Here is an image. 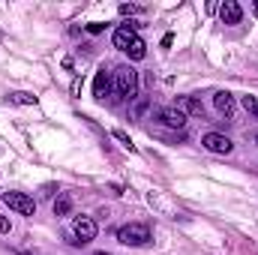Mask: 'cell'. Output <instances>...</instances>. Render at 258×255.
<instances>
[{"instance_id":"6da1fadb","label":"cell","mask_w":258,"mask_h":255,"mask_svg":"<svg viewBox=\"0 0 258 255\" xmlns=\"http://www.w3.org/2000/svg\"><path fill=\"white\" fill-rule=\"evenodd\" d=\"M135 90H138V72H135L132 66H117V69H114V93L132 99Z\"/></svg>"},{"instance_id":"7a4b0ae2","label":"cell","mask_w":258,"mask_h":255,"mask_svg":"<svg viewBox=\"0 0 258 255\" xmlns=\"http://www.w3.org/2000/svg\"><path fill=\"white\" fill-rule=\"evenodd\" d=\"M117 240L126 243V246H144V243L150 240V228L141 225V222H129V225H123V228L117 231Z\"/></svg>"},{"instance_id":"3957f363","label":"cell","mask_w":258,"mask_h":255,"mask_svg":"<svg viewBox=\"0 0 258 255\" xmlns=\"http://www.w3.org/2000/svg\"><path fill=\"white\" fill-rule=\"evenodd\" d=\"M3 201H6V207H12L21 216H33L36 213V201L30 195H24V192H3Z\"/></svg>"},{"instance_id":"277c9868","label":"cell","mask_w":258,"mask_h":255,"mask_svg":"<svg viewBox=\"0 0 258 255\" xmlns=\"http://www.w3.org/2000/svg\"><path fill=\"white\" fill-rule=\"evenodd\" d=\"M201 144H204L210 153H231V150H234L231 138H225V135H219V132H207V135L201 138Z\"/></svg>"},{"instance_id":"5b68a950","label":"cell","mask_w":258,"mask_h":255,"mask_svg":"<svg viewBox=\"0 0 258 255\" xmlns=\"http://www.w3.org/2000/svg\"><path fill=\"white\" fill-rule=\"evenodd\" d=\"M72 231H75L78 243H90V240L96 237V222H93L90 216H78L75 225H72Z\"/></svg>"},{"instance_id":"8992f818","label":"cell","mask_w":258,"mask_h":255,"mask_svg":"<svg viewBox=\"0 0 258 255\" xmlns=\"http://www.w3.org/2000/svg\"><path fill=\"white\" fill-rule=\"evenodd\" d=\"M159 120H162L165 126H171V129H183L186 114H183L177 105H168V108H159Z\"/></svg>"},{"instance_id":"52a82bcc","label":"cell","mask_w":258,"mask_h":255,"mask_svg":"<svg viewBox=\"0 0 258 255\" xmlns=\"http://www.w3.org/2000/svg\"><path fill=\"white\" fill-rule=\"evenodd\" d=\"M219 18H222V24H240V18H243L240 3H237V0H225V3L219 6Z\"/></svg>"},{"instance_id":"ba28073f","label":"cell","mask_w":258,"mask_h":255,"mask_svg":"<svg viewBox=\"0 0 258 255\" xmlns=\"http://www.w3.org/2000/svg\"><path fill=\"white\" fill-rule=\"evenodd\" d=\"M135 39H138V33H135L129 24H123V27H117V30H114V48H120V51H126Z\"/></svg>"},{"instance_id":"9c48e42d","label":"cell","mask_w":258,"mask_h":255,"mask_svg":"<svg viewBox=\"0 0 258 255\" xmlns=\"http://www.w3.org/2000/svg\"><path fill=\"white\" fill-rule=\"evenodd\" d=\"M213 105H216V111H219V114H225V117H231V114H234V96H231L228 90H219V93L213 96Z\"/></svg>"},{"instance_id":"30bf717a","label":"cell","mask_w":258,"mask_h":255,"mask_svg":"<svg viewBox=\"0 0 258 255\" xmlns=\"http://www.w3.org/2000/svg\"><path fill=\"white\" fill-rule=\"evenodd\" d=\"M108 90H111V75H108L105 69H99V72H96V81H93V96H96V99H105Z\"/></svg>"},{"instance_id":"8fae6325","label":"cell","mask_w":258,"mask_h":255,"mask_svg":"<svg viewBox=\"0 0 258 255\" xmlns=\"http://www.w3.org/2000/svg\"><path fill=\"white\" fill-rule=\"evenodd\" d=\"M177 108H180L183 114H195V117L204 114V105H201L195 96H180V99H177Z\"/></svg>"},{"instance_id":"7c38bea8","label":"cell","mask_w":258,"mask_h":255,"mask_svg":"<svg viewBox=\"0 0 258 255\" xmlns=\"http://www.w3.org/2000/svg\"><path fill=\"white\" fill-rule=\"evenodd\" d=\"M72 210V198L66 195V192H60L57 198H54V216H66Z\"/></svg>"},{"instance_id":"4fadbf2b","label":"cell","mask_w":258,"mask_h":255,"mask_svg":"<svg viewBox=\"0 0 258 255\" xmlns=\"http://www.w3.org/2000/svg\"><path fill=\"white\" fill-rule=\"evenodd\" d=\"M126 54L132 57V60H141V57L147 54V45H144V39H141V36H138V39H135V42L126 48Z\"/></svg>"},{"instance_id":"5bb4252c","label":"cell","mask_w":258,"mask_h":255,"mask_svg":"<svg viewBox=\"0 0 258 255\" xmlns=\"http://www.w3.org/2000/svg\"><path fill=\"white\" fill-rule=\"evenodd\" d=\"M9 102H15V105H36V96L33 93H9Z\"/></svg>"},{"instance_id":"9a60e30c","label":"cell","mask_w":258,"mask_h":255,"mask_svg":"<svg viewBox=\"0 0 258 255\" xmlns=\"http://www.w3.org/2000/svg\"><path fill=\"white\" fill-rule=\"evenodd\" d=\"M147 105H150V99H147V96H138V99H135V105L129 108V114H132V117H141V114L147 111Z\"/></svg>"},{"instance_id":"2e32d148","label":"cell","mask_w":258,"mask_h":255,"mask_svg":"<svg viewBox=\"0 0 258 255\" xmlns=\"http://www.w3.org/2000/svg\"><path fill=\"white\" fill-rule=\"evenodd\" d=\"M243 108H246V111H252V114L258 117V99H255V96H243Z\"/></svg>"},{"instance_id":"e0dca14e","label":"cell","mask_w":258,"mask_h":255,"mask_svg":"<svg viewBox=\"0 0 258 255\" xmlns=\"http://www.w3.org/2000/svg\"><path fill=\"white\" fill-rule=\"evenodd\" d=\"M135 12H141V6H132V3H123L120 6V15H135Z\"/></svg>"},{"instance_id":"ac0fdd59","label":"cell","mask_w":258,"mask_h":255,"mask_svg":"<svg viewBox=\"0 0 258 255\" xmlns=\"http://www.w3.org/2000/svg\"><path fill=\"white\" fill-rule=\"evenodd\" d=\"M114 138H117V141H123V144H126L129 150H132V141H129V135L123 132V129H114Z\"/></svg>"},{"instance_id":"d6986e66","label":"cell","mask_w":258,"mask_h":255,"mask_svg":"<svg viewBox=\"0 0 258 255\" xmlns=\"http://www.w3.org/2000/svg\"><path fill=\"white\" fill-rule=\"evenodd\" d=\"M87 30H90V33H102V30H105V24H99V21H93V24H87Z\"/></svg>"},{"instance_id":"ffe728a7","label":"cell","mask_w":258,"mask_h":255,"mask_svg":"<svg viewBox=\"0 0 258 255\" xmlns=\"http://www.w3.org/2000/svg\"><path fill=\"white\" fill-rule=\"evenodd\" d=\"M9 228H12V225H9V219H6V216H0V234H9Z\"/></svg>"},{"instance_id":"44dd1931","label":"cell","mask_w":258,"mask_h":255,"mask_svg":"<svg viewBox=\"0 0 258 255\" xmlns=\"http://www.w3.org/2000/svg\"><path fill=\"white\" fill-rule=\"evenodd\" d=\"M93 255H108V252H93Z\"/></svg>"},{"instance_id":"7402d4cb","label":"cell","mask_w":258,"mask_h":255,"mask_svg":"<svg viewBox=\"0 0 258 255\" xmlns=\"http://www.w3.org/2000/svg\"><path fill=\"white\" fill-rule=\"evenodd\" d=\"M255 15H258V3H255Z\"/></svg>"},{"instance_id":"603a6c76","label":"cell","mask_w":258,"mask_h":255,"mask_svg":"<svg viewBox=\"0 0 258 255\" xmlns=\"http://www.w3.org/2000/svg\"><path fill=\"white\" fill-rule=\"evenodd\" d=\"M255 141H258V135H255Z\"/></svg>"}]
</instances>
